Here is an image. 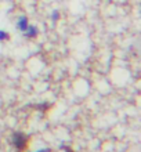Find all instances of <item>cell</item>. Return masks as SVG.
I'll return each instance as SVG.
<instances>
[{"label": "cell", "mask_w": 141, "mask_h": 152, "mask_svg": "<svg viewBox=\"0 0 141 152\" xmlns=\"http://www.w3.org/2000/svg\"><path fill=\"white\" fill-rule=\"evenodd\" d=\"M10 37V35H8V32H6V31H3V29H0V42H6V40Z\"/></svg>", "instance_id": "obj_4"}, {"label": "cell", "mask_w": 141, "mask_h": 152, "mask_svg": "<svg viewBox=\"0 0 141 152\" xmlns=\"http://www.w3.org/2000/svg\"><path fill=\"white\" fill-rule=\"evenodd\" d=\"M58 18H60V12L57 11V10H54V11L51 12V20L53 21H57Z\"/></svg>", "instance_id": "obj_5"}, {"label": "cell", "mask_w": 141, "mask_h": 152, "mask_svg": "<svg viewBox=\"0 0 141 152\" xmlns=\"http://www.w3.org/2000/svg\"><path fill=\"white\" fill-rule=\"evenodd\" d=\"M28 144V137L22 133H14L12 136V145L15 147L17 151H24Z\"/></svg>", "instance_id": "obj_1"}, {"label": "cell", "mask_w": 141, "mask_h": 152, "mask_svg": "<svg viewBox=\"0 0 141 152\" xmlns=\"http://www.w3.org/2000/svg\"><path fill=\"white\" fill-rule=\"evenodd\" d=\"M28 25H29V21L26 17H20V18L17 20V29L21 31V32H24L25 29L28 28Z\"/></svg>", "instance_id": "obj_3"}, {"label": "cell", "mask_w": 141, "mask_h": 152, "mask_svg": "<svg viewBox=\"0 0 141 152\" xmlns=\"http://www.w3.org/2000/svg\"><path fill=\"white\" fill-rule=\"evenodd\" d=\"M35 152H51L50 148H43V149H39V151H35Z\"/></svg>", "instance_id": "obj_6"}, {"label": "cell", "mask_w": 141, "mask_h": 152, "mask_svg": "<svg viewBox=\"0 0 141 152\" xmlns=\"http://www.w3.org/2000/svg\"><path fill=\"white\" fill-rule=\"evenodd\" d=\"M22 33H24V36L26 37V39H33V37L37 36L39 31H37L36 26H33V25H28V28L25 29Z\"/></svg>", "instance_id": "obj_2"}]
</instances>
